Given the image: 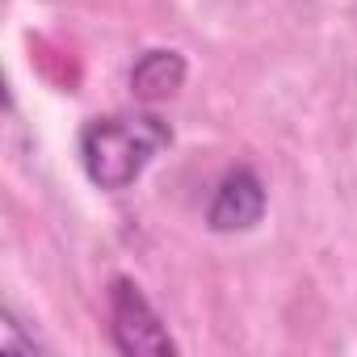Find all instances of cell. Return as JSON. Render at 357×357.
I'll return each instance as SVG.
<instances>
[{"mask_svg":"<svg viewBox=\"0 0 357 357\" xmlns=\"http://www.w3.org/2000/svg\"><path fill=\"white\" fill-rule=\"evenodd\" d=\"M164 147H172V126L151 109L105 114V118H89L80 126L84 176L105 194L130 190Z\"/></svg>","mask_w":357,"mask_h":357,"instance_id":"6da1fadb","label":"cell"},{"mask_svg":"<svg viewBox=\"0 0 357 357\" xmlns=\"http://www.w3.org/2000/svg\"><path fill=\"white\" fill-rule=\"evenodd\" d=\"M0 353H9V357H34V353H43V340L26 332V324L17 319L13 307L0 311Z\"/></svg>","mask_w":357,"mask_h":357,"instance_id":"5b68a950","label":"cell"},{"mask_svg":"<svg viewBox=\"0 0 357 357\" xmlns=\"http://www.w3.org/2000/svg\"><path fill=\"white\" fill-rule=\"evenodd\" d=\"M105 307H109V340L122 357H172L176 353V340L168 336L160 311L147 303L139 282L109 278Z\"/></svg>","mask_w":357,"mask_h":357,"instance_id":"7a4b0ae2","label":"cell"},{"mask_svg":"<svg viewBox=\"0 0 357 357\" xmlns=\"http://www.w3.org/2000/svg\"><path fill=\"white\" fill-rule=\"evenodd\" d=\"M265 202L269 198H265V181L257 176V168L240 164V168H231L219 181V190H215V198L206 206V227L215 236L252 231L265 219Z\"/></svg>","mask_w":357,"mask_h":357,"instance_id":"3957f363","label":"cell"},{"mask_svg":"<svg viewBox=\"0 0 357 357\" xmlns=\"http://www.w3.org/2000/svg\"><path fill=\"white\" fill-rule=\"evenodd\" d=\"M185 76H190V63L181 51H164V47L143 51L130 68V97L139 105H160V101L181 93Z\"/></svg>","mask_w":357,"mask_h":357,"instance_id":"277c9868","label":"cell"}]
</instances>
